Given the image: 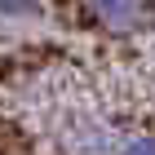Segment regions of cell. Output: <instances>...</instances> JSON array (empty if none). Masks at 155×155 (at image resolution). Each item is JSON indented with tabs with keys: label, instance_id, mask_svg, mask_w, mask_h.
I'll use <instances>...</instances> for the list:
<instances>
[{
	"label": "cell",
	"instance_id": "6da1fadb",
	"mask_svg": "<svg viewBox=\"0 0 155 155\" xmlns=\"http://www.w3.org/2000/svg\"><path fill=\"white\" fill-rule=\"evenodd\" d=\"M84 9L93 27L115 31V36H129V31H142L155 22V0H84Z\"/></svg>",
	"mask_w": 155,
	"mask_h": 155
},
{
	"label": "cell",
	"instance_id": "7a4b0ae2",
	"mask_svg": "<svg viewBox=\"0 0 155 155\" xmlns=\"http://www.w3.org/2000/svg\"><path fill=\"white\" fill-rule=\"evenodd\" d=\"M67 146H71V155H115L120 137L102 120H75L71 133H67Z\"/></svg>",
	"mask_w": 155,
	"mask_h": 155
},
{
	"label": "cell",
	"instance_id": "3957f363",
	"mask_svg": "<svg viewBox=\"0 0 155 155\" xmlns=\"http://www.w3.org/2000/svg\"><path fill=\"white\" fill-rule=\"evenodd\" d=\"M115 155H155V133H137V137H124Z\"/></svg>",
	"mask_w": 155,
	"mask_h": 155
},
{
	"label": "cell",
	"instance_id": "277c9868",
	"mask_svg": "<svg viewBox=\"0 0 155 155\" xmlns=\"http://www.w3.org/2000/svg\"><path fill=\"white\" fill-rule=\"evenodd\" d=\"M40 0H0V18H36Z\"/></svg>",
	"mask_w": 155,
	"mask_h": 155
}]
</instances>
